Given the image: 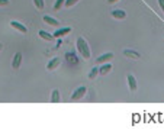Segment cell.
Listing matches in <instances>:
<instances>
[{
    "label": "cell",
    "instance_id": "18",
    "mask_svg": "<svg viewBox=\"0 0 164 129\" xmlns=\"http://www.w3.org/2000/svg\"><path fill=\"white\" fill-rule=\"evenodd\" d=\"M34 3L35 6H36V9H44V6H45V3H44V0H34Z\"/></svg>",
    "mask_w": 164,
    "mask_h": 129
},
{
    "label": "cell",
    "instance_id": "6",
    "mask_svg": "<svg viewBox=\"0 0 164 129\" xmlns=\"http://www.w3.org/2000/svg\"><path fill=\"white\" fill-rule=\"evenodd\" d=\"M10 26H12V28H15L16 31H19V32H22V33H26V32H28L26 26L22 25V23H19V22H16V21H12V22H10Z\"/></svg>",
    "mask_w": 164,
    "mask_h": 129
},
{
    "label": "cell",
    "instance_id": "20",
    "mask_svg": "<svg viewBox=\"0 0 164 129\" xmlns=\"http://www.w3.org/2000/svg\"><path fill=\"white\" fill-rule=\"evenodd\" d=\"M9 0H0V6H7Z\"/></svg>",
    "mask_w": 164,
    "mask_h": 129
},
{
    "label": "cell",
    "instance_id": "12",
    "mask_svg": "<svg viewBox=\"0 0 164 129\" xmlns=\"http://www.w3.org/2000/svg\"><path fill=\"white\" fill-rule=\"evenodd\" d=\"M58 65H60V60L58 58H52L50 63L46 64V68H48V70H55Z\"/></svg>",
    "mask_w": 164,
    "mask_h": 129
},
{
    "label": "cell",
    "instance_id": "4",
    "mask_svg": "<svg viewBox=\"0 0 164 129\" xmlns=\"http://www.w3.org/2000/svg\"><path fill=\"white\" fill-rule=\"evenodd\" d=\"M21 64H22V54H21V52H16V54H15V57H13L12 67L15 68V70H17V68L21 67Z\"/></svg>",
    "mask_w": 164,
    "mask_h": 129
},
{
    "label": "cell",
    "instance_id": "15",
    "mask_svg": "<svg viewBox=\"0 0 164 129\" xmlns=\"http://www.w3.org/2000/svg\"><path fill=\"white\" fill-rule=\"evenodd\" d=\"M39 36L42 38V39H45V41H52V39H55L52 35H50L48 32H45V31H39Z\"/></svg>",
    "mask_w": 164,
    "mask_h": 129
},
{
    "label": "cell",
    "instance_id": "16",
    "mask_svg": "<svg viewBox=\"0 0 164 129\" xmlns=\"http://www.w3.org/2000/svg\"><path fill=\"white\" fill-rule=\"evenodd\" d=\"M65 3V0H57L54 4V10H60V9L63 7V4Z\"/></svg>",
    "mask_w": 164,
    "mask_h": 129
},
{
    "label": "cell",
    "instance_id": "21",
    "mask_svg": "<svg viewBox=\"0 0 164 129\" xmlns=\"http://www.w3.org/2000/svg\"><path fill=\"white\" fill-rule=\"evenodd\" d=\"M158 4H160L161 10H163V12H164V0H158Z\"/></svg>",
    "mask_w": 164,
    "mask_h": 129
},
{
    "label": "cell",
    "instance_id": "17",
    "mask_svg": "<svg viewBox=\"0 0 164 129\" xmlns=\"http://www.w3.org/2000/svg\"><path fill=\"white\" fill-rule=\"evenodd\" d=\"M97 74H99V68H96V67H94V68H93V70L90 71V73H89V79H92V80H93Z\"/></svg>",
    "mask_w": 164,
    "mask_h": 129
},
{
    "label": "cell",
    "instance_id": "22",
    "mask_svg": "<svg viewBox=\"0 0 164 129\" xmlns=\"http://www.w3.org/2000/svg\"><path fill=\"white\" fill-rule=\"evenodd\" d=\"M109 3H115V2H118V0H108Z\"/></svg>",
    "mask_w": 164,
    "mask_h": 129
},
{
    "label": "cell",
    "instance_id": "10",
    "mask_svg": "<svg viewBox=\"0 0 164 129\" xmlns=\"http://www.w3.org/2000/svg\"><path fill=\"white\" fill-rule=\"evenodd\" d=\"M123 55H126V57H129V58H132V60H138L139 58L138 52H137V51H132V50H125L123 51Z\"/></svg>",
    "mask_w": 164,
    "mask_h": 129
},
{
    "label": "cell",
    "instance_id": "23",
    "mask_svg": "<svg viewBox=\"0 0 164 129\" xmlns=\"http://www.w3.org/2000/svg\"><path fill=\"white\" fill-rule=\"evenodd\" d=\"M2 50H3V45H2V44H0V51H2Z\"/></svg>",
    "mask_w": 164,
    "mask_h": 129
},
{
    "label": "cell",
    "instance_id": "8",
    "mask_svg": "<svg viewBox=\"0 0 164 129\" xmlns=\"http://www.w3.org/2000/svg\"><path fill=\"white\" fill-rule=\"evenodd\" d=\"M112 16H113L115 19H125L126 12L125 10H121V9H116V10H112Z\"/></svg>",
    "mask_w": 164,
    "mask_h": 129
},
{
    "label": "cell",
    "instance_id": "2",
    "mask_svg": "<svg viewBox=\"0 0 164 129\" xmlns=\"http://www.w3.org/2000/svg\"><path fill=\"white\" fill-rule=\"evenodd\" d=\"M86 92H87V88L84 87V86L76 88V90H74V93L71 94V100H80L81 97L86 96Z\"/></svg>",
    "mask_w": 164,
    "mask_h": 129
},
{
    "label": "cell",
    "instance_id": "19",
    "mask_svg": "<svg viewBox=\"0 0 164 129\" xmlns=\"http://www.w3.org/2000/svg\"><path fill=\"white\" fill-rule=\"evenodd\" d=\"M77 2H79V0H65V3H64V4H65L67 7H70V6H74Z\"/></svg>",
    "mask_w": 164,
    "mask_h": 129
},
{
    "label": "cell",
    "instance_id": "3",
    "mask_svg": "<svg viewBox=\"0 0 164 129\" xmlns=\"http://www.w3.org/2000/svg\"><path fill=\"white\" fill-rule=\"evenodd\" d=\"M70 32H71V28L65 26V28H61V29H57L54 32V35H52V36H54L55 39H58V38L64 36V35H67V33H70Z\"/></svg>",
    "mask_w": 164,
    "mask_h": 129
},
{
    "label": "cell",
    "instance_id": "13",
    "mask_svg": "<svg viewBox=\"0 0 164 129\" xmlns=\"http://www.w3.org/2000/svg\"><path fill=\"white\" fill-rule=\"evenodd\" d=\"M110 70H112V65H110V64H108V63H103V65L99 68V73H100L102 75H105V74H108Z\"/></svg>",
    "mask_w": 164,
    "mask_h": 129
},
{
    "label": "cell",
    "instance_id": "7",
    "mask_svg": "<svg viewBox=\"0 0 164 129\" xmlns=\"http://www.w3.org/2000/svg\"><path fill=\"white\" fill-rule=\"evenodd\" d=\"M128 84H129L131 92H135V90H137V79H135L132 74L128 75Z\"/></svg>",
    "mask_w": 164,
    "mask_h": 129
},
{
    "label": "cell",
    "instance_id": "11",
    "mask_svg": "<svg viewBox=\"0 0 164 129\" xmlns=\"http://www.w3.org/2000/svg\"><path fill=\"white\" fill-rule=\"evenodd\" d=\"M60 100H61L60 92L58 90H52V93H51V103H60Z\"/></svg>",
    "mask_w": 164,
    "mask_h": 129
},
{
    "label": "cell",
    "instance_id": "14",
    "mask_svg": "<svg viewBox=\"0 0 164 129\" xmlns=\"http://www.w3.org/2000/svg\"><path fill=\"white\" fill-rule=\"evenodd\" d=\"M44 22L51 26H58V23H60L57 19H54V17H51V16H44Z\"/></svg>",
    "mask_w": 164,
    "mask_h": 129
},
{
    "label": "cell",
    "instance_id": "1",
    "mask_svg": "<svg viewBox=\"0 0 164 129\" xmlns=\"http://www.w3.org/2000/svg\"><path fill=\"white\" fill-rule=\"evenodd\" d=\"M76 48H77V51H79V54H80L84 60L90 58V46H89V44L86 42L84 38H77Z\"/></svg>",
    "mask_w": 164,
    "mask_h": 129
},
{
    "label": "cell",
    "instance_id": "9",
    "mask_svg": "<svg viewBox=\"0 0 164 129\" xmlns=\"http://www.w3.org/2000/svg\"><path fill=\"white\" fill-rule=\"evenodd\" d=\"M65 60H67L70 64H74V65L79 63V58L76 57V54H74V52H67V54H65Z\"/></svg>",
    "mask_w": 164,
    "mask_h": 129
},
{
    "label": "cell",
    "instance_id": "5",
    "mask_svg": "<svg viewBox=\"0 0 164 129\" xmlns=\"http://www.w3.org/2000/svg\"><path fill=\"white\" fill-rule=\"evenodd\" d=\"M113 58V54L112 52H106V54L100 55V57H97V63L99 64H103V63H108V61H110V60Z\"/></svg>",
    "mask_w": 164,
    "mask_h": 129
}]
</instances>
